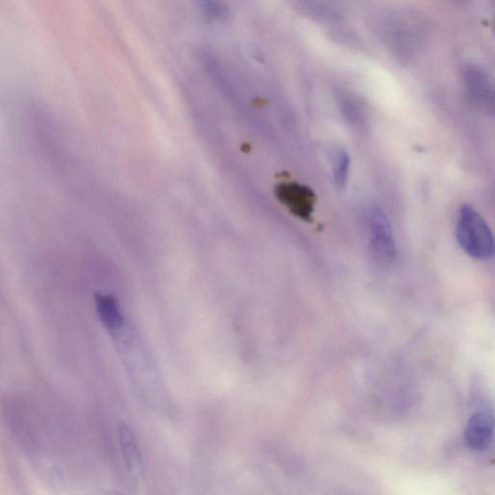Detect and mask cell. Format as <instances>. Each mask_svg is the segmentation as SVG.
I'll return each instance as SVG.
<instances>
[{
  "label": "cell",
  "instance_id": "obj_1",
  "mask_svg": "<svg viewBox=\"0 0 495 495\" xmlns=\"http://www.w3.org/2000/svg\"><path fill=\"white\" fill-rule=\"evenodd\" d=\"M128 368L135 387L149 404L159 405L162 399V383L150 352L145 350L128 322L111 333Z\"/></svg>",
  "mask_w": 495,
  "mask_h": 495
},
{
  "label": "cell",
  "instance_id": "obj_2",
  "mask_svg": "<svg viewBox=\"0 0 495 495\" xmlns=\"http://www.w3.org/2000/svg\"><path fill=\"white\" fill-rule=\"evenodd\" d=\"M456 236L460 248L476 259H489L494 254V239L483 217L468 205L460 210Z\"/></svg>",
  "mask_w": 495,
  "mask_h": 495
},
{
  "label": "cell",
  "instance_id": "obj_7",
  "mask_svg": "<svg viewBox=\"0 0 495 495\" xmlns=\"http://www.w3.org/2000/svg\"><path fill=\"white\" fill-rule=\"evenodd\" d=\"M119 435L126 468L134 478L143 476V466L141 450L131 428L120 423Z\"/></svg>",
  "mask_w": 495,
  "mask_h": 495
},
{
  "label": "cell",
  "instance_id": "obj_3",
  "mask_svg": "<svg viewBox=\"0 0 495 495\" xmlns=\"http://www.w3.org/2000/svg\"><path fill=\"white\" fill-rule=\"evenodd\" d=\"M371 244L375 255L384 262L394 261L398 257V249L391 224L384 210L376 205L368 214Z\"/></svg>",
  "mask_w": 495,
  "mask_h": 495
},
{
  "label": "cell",
  "instance_id": "obj_5",
  "mask_svg": "<svg viewBox=\"0 0 495 495\" xmlns=\"http://www.w3.org/2000/svg\"><path fill=\"white\" fill-rule=\"evenodd\" d=\"M463 81L470 100L481 109L493 106L492 84L481 68L470 66L463 72Z\"/></svg>",
  "mask_w": 495,
  "mask_h": 495
},
{
  "label": "cell",
  "instance_id": "obj_6",
  "mask_svg": "<svg viewBox=\"0 0 495 495\" xmlns=\"http://www.w3.org/2000/svg\"><path fill=\"white\" fill-rule=\"evenodd\" d=\"M466 439L471 449L487 450L493 440L492 416L484 413H477L471 416L466 431Z\"/></svg>",
  "mask_w": 495,
  "mask_h": 495
},
{
  "label": "cell",
  "instance_id": "obj_10",
  "mask_svg": "<svg viewBox=\"0 0 495 495\" xmlns=\"http://www.w3.org/2000/svg\"><path fill=\"white\" fill-rule=\"evenodd\" d=\"M334 182L336 187L343 189L349 181L351 158L343 149L334 151L332 155Z\"/></svg>",
  "mask_w": 495,
  "mask_h": 495
},
{
  "label": "cell",
  "instance_id": "obj_9",
  "mask_svg": "<svg viewBox=\"0 0 495 495\" xmlns=\"http://www.w3.org/2000/svg\"><path fill=\"white\" fill-rule=\"evenodd\" d=\"M199 12L208 20L223 23L229 18V8L226 0H194Z\"/></svg>",
  "mask_w": 495,
  "mask_h": 495
},
{
  "label": "cell",
  "instance_id": "obj_8",
  "mask_svg": "<svg viewBox=\"0 0 495 495\" xmlns=\"http://www.w3.org/2000/svg\"><path fill=\"white\" fill-rule=\"evenodd\" d=\"M95 305H97L99 319L104 328L111 333L121 329L128 322L120 310V304L111 295H95Z\"/></svg>",
  "mask_w": 495,
  "mask_h": 495
},
{
  "label": "cell",
  "instance_id": "obj_4",
  "mask_svg": "<svg viewBox=\"0 0 495 495\" xmlns=\"http://www.w3.org/2000/svg\"><path fill=\"white\" fill-rule=\"evenodd\" d=\"M276 194L293 215L307 222L312 220L317 202L312 189L298 182L282 183L277 187Z\"/></svg>",
  "mask_w": 495,
  "mask_h": 495
}]
</instances>
